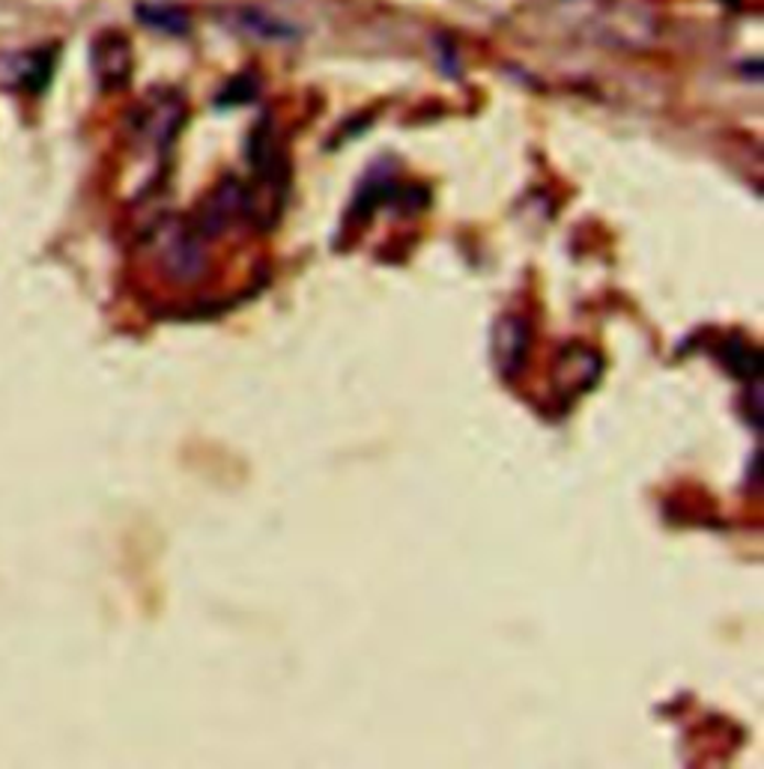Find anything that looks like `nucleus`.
Masks as SVG:
<instances>
[{"label":"nucleus","mask_w":764,"mask_h":769,"mask_svg":"<svg viewBox=\"0 0 764 769\" xmlns=\"http://www.w3.org/2000/svg\"><path fill=\"white\" fill-rule=\"evenodd\" d=\"M90 63L105 90H120L132 78V42L125 40L123 33L102 31L94 40Z\"/></svg>","instance_id":"obj_1"},{"label":"nucleus","mask_w":764,"mask_h":769,"mask_svg":"<svg viewBox=\"0 0 764 769\" xmlns=\"http://www.w3.org/2000/svg\"><path fill=\"white\" fill-rule=\"evenodd\" d=\"M134 15H138L141 24L159 33H167V36H186L192 31L188 12L183 7H176V3H138Z\"/></svg>","instance_id":"obj_5"},{"label":"nucleus","mask_w":764,"mask_h":769,"mask_svg":"<svg viewBox=\"0 0 764 769\" xmlns=\"http://www.w3.org/2000/svg\"><path fill=\"white\" fill-rule=\"evenodd\" d=\"M499 361H502V370L505 373H514V364L520 361V355H523V349H526V334H523V322H516V319H505L502 322V329H499Z\"/></svg>","instance_id":"obj_6"},{"label":"nucleus","mask_w":764,"mask_h":769,"mask_svg":"<svg viewBox=\"0 0 764 769\" xmlns=\"http://www.w3.org/2000/svg\"><path fill=\"white\" fill-rule=\"evenodd\" d=\"M141 134L153 146H171V141L179 132L183 125V102L179 99H171V96H162V99H150V105L141 113Z\"/></svg>","instance_id":"obj_2"},{"label":"nucleus","mask_w":764,"mask_h":769,"mask_svg":"<svg viewBox=\"0 0 764 769\" xmlns=\"http://www.w3.org/2000/svg\"><path fill=\"white\" fill-rule=\"evenodd\" d=\"M258 96V81L254 78H249V75H239V78H233L230 81V87L225 92H221V99L218 102L221 105H245L251 102Z\"/></svg>","instance_id":"obj_7"},{"label":"nucleus","mask_w":764,"mask_h":769,"mask_svg":"<svg viewBox=\"0 0 764 769\" xmlns=\"http://www.w3.org/2000/svg\"><path fill=\"white\" fill-rule=\"evenodd\" d=\"M230 28H237V33L266 42H293L299 36L287 21L275 19L272 12L254 10V7H242V10L230 12Z\"/></svg>","instance_id":"obj_3"},{"label":"nucleus","mask_w":764,"mask_h":769,"mask_svg":"<svg viewBox=\"0 0 764 769\" xmlns=\"http://www.w3.org/2000/svg\"><path fill=\"white\" fill-rule=\"evenodd\" d=\"M54 54L52 52H28L15 57L10 66V84L15 90L42 92L45 84L52 81Z\"/></svg>","instance_id":"obj_4"}]
</instances>
